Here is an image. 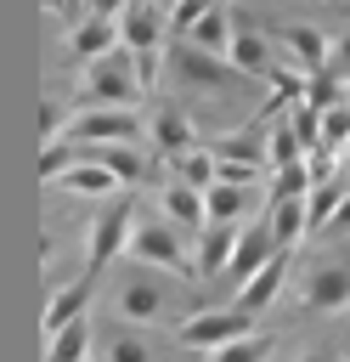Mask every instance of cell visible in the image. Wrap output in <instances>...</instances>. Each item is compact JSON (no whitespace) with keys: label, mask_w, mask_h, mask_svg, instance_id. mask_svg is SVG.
I'll use <instances>...</instances> for the list:
<instances>
[{"label":"cell","mask_w":350,"mask_h":362,"mask_svg":"<svg viewBox=\"0 0 350 362\" xmlns=\"http://www.w3.org/2000/svg\"><path fill=\"white\" fill-rule=\"evenodd\" d=\"M130 260L135 266H164L186 283H198V249H186V232L169 221V215H141L135 221V238H130Z\"/></svg>","instance_id":"1"},{"label":"cell","mask_w":350,"mask_h":362,"mask_svg":"<svg viewBox=\"0 0 350 362\" xmlns=\"http://www.w3.org/2000/svg\"><path fill=\"white\" fill-rule=\"evenodd\" d=\"M79 85H85V107H141V96H147V85H141V74H135V51H130V45L107 51L102 62H85Z\"/></svg>","instance_id":"2"},{"label":"cell","mask_w":350,"mask_h":362,"mask_svg":"<svg viewBox=\"0 0 350 362\" xmlns=\"http://www.w3.org/2000/svg\"><path fill=\"white\" fill-rule=\"evenodd\" d=\"M135 187H124V192H113L107 204H102V215L90 221V249H85V272L90 277H102L124 249H130V238H135Z\"/></svg>","instance_id":"3"},{"label":"cell","mask_w":350,"mask_h":362,"mask_svg":"<svg viewBox=\"0 0 350 362\" xmlns=\"http://www.w3.org/2000/svg\"><path fill=\"white\" fill-rule=\"evenodd\" d=\"M164 79L175 85V90H243L248 85V74H237L231 68V57H209L203 45H169V57H164Z\"/></svg>","instance_id":"4"},{"label":"cell","mask_w":350,"mask_h":362,"mask_svg":"<svg viewBox=\"0 0 350 362\" xmlns=\"http://www.w3.org/2000/svg\"><path fill=\"white\" fill-rule=\"evenodd\" d=\"M68 141H147V119L135 107H73Z\"/></svg>","instance_id":"5"},{"label":"cell","mask_w":350,"mask_h":362,"mask_svg":"<svg viewBox=\"0 0 350 362\" xmlns=\"http://www.w3.org/2000/svg\"><path fill=\"white\" fill-rule=\"evenodd\" d=\"M243 334H254V322H248L243 305H231V311H198V317H186L175 328V345L181 351H220V345H231Z\"/></svg>","instance_id":"6"},{"label":"cell","mask_w":350,"mask_h":362,"mask_svg":"<svg viewBox=\"0 0 350 362\" xmlns=\"http://www.w3.org/2000/svg\"><path fill=\"white\" fill-rule=\"evenodd\" d=\"M113 305H119V317H124V322H158V317H164V305H169V288H164L152 272H124V283H119Z\"/></svg>","instance_id":"7"},{"label":"cell","mask_w":350,"mask_h":362,"mask_svg":"<svg viewBox=\"0 0 350 362\" xmlns=\"http://www.w3.org/2000/svg\"><path fill=\"white\" fill-rule=\"evenodd\" d=\"M299 305L316 311V317L350 305V260H327V266L305 272V283H299Z\"/></svg>","instance_id":"8"},{"label":"cell","mask_w":350,"mask_h":362,"mask_svg":"<svg viewBox=\"0 0 350 362\" xmlns=\"http://www.w3.org/2000/svg\"><path fill=\"white\" fill-rule=\"evenodd\" d=\"M147 141H152V153L169 164V158H181V153H192V147H203L198 141V130H192V119L181 113V107H152L147 113Z\"/></svg>","instance_id":"9"},{"label":"cell","mask_w":350,"mask_h":362,"mask_svg":"<svg viewBox=\"0 0 350 362\" xmlns=\"http://www.w3.org/2000/svg\"><path fill=\"white\" fill-rule=\"evenodd\" d=\"M79 158L107 164L124 187H141V181L152 175V158L141 153V141H79Z\"/></svg>","instance_id":"10"},{"label":"cell","mask_w":350,"mask_h":362,"mask_svg":"<svg viewBox=\"0 0 350 362\" xmlns=\"http://www.w3.org/2000/svg\"><path fill=\"white\" fill-rule=\"evenodd\" d=\"M96 283H102V277H90V272H79L73 283H62V288H51V300H45V339H51V334H62L68 322H79V317L90 311V294H96Z\"/></svg>","instance_id":"11"},{"label":"cell","mask_w":350,"mask_h":362,"mask_svg":"<svg viewBox=\"0 0 350 362\" xmlns=\"http://www.w3.org/2000/svg\"><path fill=\"white\" fill-rule=\"evenodd\" d=\"M119 28H124V45L130 51H152V45L169 40V11L158 0H130L124 17H119Z\"/></svg>","instance_id":"12"},{"label":"cell","mask_w":350,"mask_h":362,"mask_svg":"<svg viewBox=\"0 0 350 362\" xmlns=\"http://www.w3.org/2000/svg\"><path fill=\"white\" fill-rule=\"evenodd\" d=\"M124 45V28H119V17H85L79 28H68V51H73V62H102L107 51H119Z\"/></svg>","instance_id":"13"},{"label":"cell","mask_w":350,"mask_h":362,"mask_svg":"<svg viewBox=\"0 0 350 362\" xmlns=\"http://www.w3.org/2000/svg\"><path fill=\"white\" fill-rule=\"evenodd\" d=\"M158 215H169L186 238H198L203 226H209V204H203V187H186V181H175L169 175V187L158 192Z\"/></svg>","instance_id":"14"},{"label":"cell","mask_w":350,"mask_h":362,"mask_svg":"<svg viewBox=\"0 0 350 362\" xmlns=\"http://www.w3.org/2000/svg\"><path fill=\"white\" fill-rule=\"evenodd\" d=\"M282 243H277V232H271V221H260V226H243V238H237V255H231V266H226V277L243 288L271 255H277Z\"/></svg>","instance_id":"15"},{"label":"cell","mask_w":350,"mask_h":362,"mask_svg":"<svg viewBox=\"0 0 350 362\" xmlns=\"http://www.w3.org/2000/svg\"><path fill=\"white\" fill-rule=\"evenodd\" d=\"M288 266H294V249H277V255H271V260H265V266H260V272H254V277L237 288V305H243L248 317H254V311H265V305L277 300V288H282Z\"/></svg>","instance_id":"16"},{"label":"cell","mask_w":350,"mask_h":362,"mask_svg":"<svg viewBox=\"0 0 350 362\" xmlns=\"http://www.w3.org/2000/svg\"><path fill=\"white\" fill-rule=\"evenodd\" d=\"M277 34L288 40V51H294V62H299V74H327V57H333V40H327L322 28H310V23H282Z\"/></svg>","instance_id":"17"},{"label":"cell","mask_w":350,"mask_h":362,"mask_svg":"<svg viewBox=\"0 0 350 362\" xmlns=\"http://www.w3.org/2000/svg\"><path fill=\"white\" fill-rule=\"evenodd\" d=\"M237 238H243V226H231V221H209V226L198 232V272H203V277L226 272L231 255H237Z\"/></svg>","instance_id":"18"},{"label":"cell","mask_w":350,"mask_h":362,"mask_svg":"<svg viewBox=\"0 0 350 362\" xmlns=\"http://www.w3.org/2000/svg\"><path fill=\"white\" fill-rule=\"evenodd\" d=\"M231 68L237 74H248V79H265L277 62H271V45H265V34L260 28H248V23H237V40H231Z\"/></svg>","instance_id":"19"},{"label":"cell","mask_w":350,"mask_h":362,"mask_svg":"<svg viewBox=\"0 0 350 362\" xmlns=\"http://www.w3.org/2000/svg\"><path fill=\"white\" fill-rule=\"evenodd\" d=\"M56 187L62 192H79V198H113V192H124V181L107 164H90V158H79L68 175H56Z\"/></svg>","instance_id":"20"},{"label":"cell","mask_w":350,"mask_h":362,"mask_svg":"<svg viewBox=\"0 0 350 362\" xmlns=\"http://www.w3.org/2000/svg\"><path fill=\"white\" fill-rule=\"evenodd\" d=\"M102 362H158V351L135 322H119L102 334Z\"/></svg>","instance_id":"21"},{"label":"cell","mask_w":350,"mask_h":362,"mask_svg":"<svg viewBox=\"0 0 350 362\" xmlns=\"http://www.w3.org/2000/svg\"><path fill=\"white\" fill-rule=\"evenodd\" d=\"M260 119H271V113H254L243 130H231V136H215V141H203L215 158H248V164H260L265 158V141H260Z\"/></svg>","instance_id":"22"},{"label":"cell","mask_w":350,"mask_h":362,"mask_svg":"<svg viewBox=\"0 0 350 362\" xmlns=\"http://www.w3.org/2000/svg\"><path fill=\"white\" fill-rule=\"evenodd\" d=\"M231 40H237V17H231L226 6H209V11H203V23L192 28V45H203L209 57H226V51H231Z\"/></svg>","instance_id":"23"},{"label":"cell","mask_w":350,"mask_h":362,"mask_svg":"<svg viewBox=\"0 0 350 362\" xmlns=\"http://www.w3.org/2000/svg\"><path fill=\"white\" fill-rule=\"evenodd\" d=\"M90 345H96L90 317H79V322H68L62 334H51V339H45V362H85V356H90Z\"/></svg>","instance_id":"24"},{"label":"cell","mask_w":350,"mask_h":362,"mask_svg":"<svg viewBox=\"0 0 350 362\" xmlns=\"http://www.w3.org/2000/svg\"><path fill=\"white\" fill-rule=\"evenodd\" d=\"M305 153H310V147H305V136L294 130V119L265 130V164H271V170H288V164H299Z\"/></svg>","instance_id":"25"},{"label":"cell","mask_w":350,"mask_h":362,"mask_svg":"<svg viewBox=\"0 0 350 362\" xmlns=\"http://www.w3.org/2000/svg\"><path fill=\"white\" fill-rule=\"evenodd\" d=\"M169 175L175 181H186V187H215V153L209 147H192V153H181V158H169Z\"/></svg>","instance_id":"26"},{"label":"cell","mask_w":350,"mask_h":362,"mask_svg":"<svg viewBox=\"0 0 350 362\" xmlns=\"http://www.w3.org/2000/svg\"><path fill=\"white\" fill-rule=\"evenodd\" d=\"M344 192H350V181H344V175H333V181H316V187L305 192V209H310V226H327V221H333V209L344 204Z\"/></svg>","instance_id":"27"},{"label":"cell","mask_w":350,"mask_h":362,"mask_svg":"<svg viewBox=\"0 0 350 362\" xmlns=\"http://www.w3.org/2000/svg\"><path fill=\"white\" fill-rule=\"evenodd\" d=\"M203 204H209V221H237V215L248 209V187H231V181H215V187L203 192Z\"/></svg>","instance_id":"28"},{"label":"cell","mask_w":350,"mask_h":362,"mask_svg":"<svg viewBox=\"0 0 350 362\" xmlns=\"http://www.w3.org/2000/svg\"><path fill=\"white\" fill-rule=\"evenodd\" d=\"M73 164H79V141L62 136V141H45V147H40V181L56 187V175H68Z\"/></svg>","instance_id":"29"},{"label":"cell","mask_w":350,"mask_h":362,"mask_svg":"<svg viewBox=\"0 0 350 362\" xmlns=\"http://www.w3.org/2000/svg\"><path fill=\"white\" fill-rule=\"evenodd\" d=\"M271 334H243V339H231V345H220V351H209V362H265L271 356Z\"/></svg>","instance_id":"30"},{"label":"cell","mask_w":350,"mask_h":362,"mask_svg":"<svg viewBox=\"0 0 350 362\" xmlns=\"http://www.w3.org/2000/svg\"><path fill=\"white\" fill-rule=\"evenodd\" d=\"M310 187H316V175H310V164L299 158V164H288V170L271 175V204H282V198H305Z\"/></svg>","instance_id":"31"},{"label":"cell","mask_w":350,"mask_h":362,"mask_svg":"<svg viewBox=\"0 0 350 362\" xmlns=\"http://www.w3.org/2000/svg\"><path fill=\"white\" fill-rule=\"evenodd\" d=\"M265 85H271V96H277L282 107H294V102H305L310 74H299V68H271V74H265Z\"/></svg>","instance_id":"32"},{"label":"cell","mask_w":350,"mask_h":362,"mask_svg":"<svg viewBox=\"0 0 350 362\" xmlns=\"http://www.w3.org/2000/svg\"><path fill=\"white\" fill-rule=\"evenodd\" d=\"M209 6H220V0H175V6H169V34H175V40H192V28L203 23Z\"/></svg>","instance_id":"33"},{"label":"cell","mask_w":350,"mask_h":362,"mask_svg":"<svg viewBox=\"0 0 350 362\" xmlns=\"http://www.w3.org/2000/svg\"><path fill=\"white\" fill-rule=\"evenodd\" d=\"M322 147H333V153L350 147V102H339V107L322 113Z\"/></svg>","instance_id":"34"},{"label":"cell","mask_w":350,"mask_h":362,"mask_svg":"<svg viewBox=\"0 0 350 362\" xmlns=\"http://www.w3.org/2000/svg\"><path fill=\"white\" fill-rule=\"evenodd\" d=\"M305 102H310V107H322V113H327V107H339V102H344V79H339V74H310Z\"/></svg>","instance_id":"35"},{"label":"cell","mask_w":350,"mask_h":362,"mask_svg":"<svg viewBox=\"0 0 350 362\" xmlns=\"http://www.w3.org/2000/svg\"><path fill=\"white\" fill-rule=\"evenodd\" d=\"M215 181H231V187H254V181H260V164H248V158H215Z\"/></svg>","instance_id":"36"},{"label":"cell","mask_w":350,"mask_h":362,"mask_svg":"<svg viewBox=\"0 0 350 362\" xmlns=\"http://www.w3.org/2000/svg\"><path fill=\"white\" fill-rule=\"evenodd\" d=\"M135 74H141V85H147V90H158V85H164V45L135 51Z\"/></svg>","instance_id":"37"},{"label":"cell","mask_w":350,"mask_h":362,"mask_svg":"<svg viewBox=\"0 0 350 362\" xmlns=\"http://www.w3.org/2000/svg\"><path fill=\"white\" fill-rule=\"evenodd\" d=\"M327 74H339V79H350V34H339V40H333V57H327Z\"/></svg>","instance_id":"38"},{"label":"cell","mask_w":350,"mask_h":362,"mask_svg":"<svg viewBox=\"0 0 350 362\" xmlns=\"http://www.w3.org/2000/svg\"><path fill=\"white\" fill-rule=\"evenodd\" d=\"M327 232H350V192H344V204L333 209V221H327Z\"/></svg>","instance_id":"39"},{"label":"cell","mask_w":350,"mask_h":362,"mask_svg":"<svg viewBox=\"0 0 350 362\" xmlns=\"http://www.w3.org/2000/svg\"><path fill=\"white\" fill-rule=\"evenodd\" d=\"M124 6H130V0H90L96 17H124Z\"/></svg>","instance_id":"40"},{"label":"cell","mask_w":350,"mask_h":362,"mask_svg":"<svg viewBox=\"0 0 350 362\" xmlns=\"http://www.w3.org/2000/svg\"><path fill=\"white\" fill-rule=\"evenodd\" d=\"M299 362H339V356H333V351H305Z\"/></svg>","instance_id":"41"},{"label":"cell","mask_w":350,"mask_h":362,"mask_svg":"<svg viewBox=\"0 0 350 362\" xmlns=\"http://www.w3.org/2000/svg\"><path fill=\"white\" fill-rule=\"evenodd\" d=\"M40 6H45V11H56V6H62V0H40Z\"/></svg>","instance_id":"42"},{"label":"cell","mask_w":350,"mask_h":362,"mask_svg":"<svg viewBox=\"0 0 350 362\" xmlns=\"http://www.w3.org/2000/svg\"><path fill=\"white\" fill-rule=\"evenodd\" d=\"M344 181H350V147H344Z\"/></svg>","instance_id":"43"},{"label":"cell","mask_w":350,"mask_h":362,"mask_svg":"<svg viewBox=\"0 0 350 362\" xmlns=\"http://www.w3.org/2000/svg\"><path fill=\"white\" fill-rule=\"evenodd\" d=\"M344 102H350V79H344Z\"/></svg>","instance_id":"44"},{"label":"cell","mask_w":350,"mask_h":362,"mask_svg":"<svg viewBox=\"0 0 350 362\" xmlns=\"http://www.w3.org/2000/svg\"><path fill=\"white\" fill-rule=\"evenodd\" d=\"M158 6H164V11H169V6H175V0H158Z\"/></svg>","instance_id":"45"},{"label":"cell","mask_w":350,"mask_h":362,"mask_svg":"<svg viewBox=\"0 0 350 362\" xmlns=\"http://www.w3.org/2000/svg\"><path fill=\"white\" fill-rule=\"evenodd\" d=\"M333 6H350V0H333Z\"/></svg>","instance_id":"46"},{"label":"cell","mask_w":350,"mask_h":362,"mask_svg":"<svg viewBox=\"0 0 350 362\" xmlns=\"http://www.w3.org/2000/svg\"><path fill=\"white\" fill-rule=\"evenodd\" d=\"M220 6H226V0H220Z\"/></svg>","instance_id":"47"}]
</instances>
